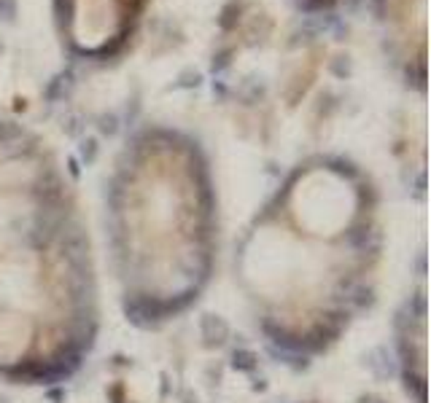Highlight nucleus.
Returning <instances> with one entry per match:
<instances>
[{
	"label": "nucleus",
	"mask_w": 431,
	"mask_h": 403,
	"mask_svg": "<svg viewBox=\"0 0 431 403\" xmlns=\"http://www.w3.org/2000/svg\"><path fill=\"white\" fill-rule=\"evenodd\" d=\"M81 237L76 205L44 148L0 129V261Z\"/></svg>",
	"instance_id": "3"
},
{
	"label": "nucleus",
	"mask_w": 431,
	"mask_h": 403,
	"mask_svg": "<svg viewBox=\"0 0 431 403\" xmlns=\"http://www.w3.org/2000/svg\"><path fill=\"white\" fill-rule=\"evenodd\" d=\"M68 30L81 51H106L124 38L140 0H65Z\"/></svg>",
	"instance_id": "4"
},
{
	"label": "nucleus",
	"mask_w": 431,
	"mask_h": 403,
	"mask_svg": "<svg viewBox=\"0 0 431 403\" xmlns=\"http://www.w3.org/2000/svg\"><path fill=\"white\" fill-rule=\"evenodd\" d=\"M108 258L127 320L156 328L186 314L213 280L218 221L197 148L149 134L124 156L108 196Z\"/></svg>",
	"instance_id": "2"
},
{
	"label": "nucleus",
	"mask_w": 431,
	"mask_h": 403,
	"mask_svg": "<svg viewBox=\"0 0 431 403\" xmlns=\"http://www.w3.org/2000/svg\"><path fill=\"white\" fill-rule=\"evenodd\" d=\"M380 234L358 180L335 165L296 172L235 248L232 271L262 336L289 358H316L370 307Z\"/></svg>",
	"instance_id": "1"
},
{
	"label": "nucleus",
	"mask_w": 431,
	"mask_h": 403,
	"mask_svg": "<svg viewBox=\"0 0 431 403\" xmlns=\"http://www.w3.org/2000/svg\"><path fill=\"white\" fill-rule=\"evenodd\" d=\"M388 16L399 27L404 41H418V49L426 46V0H388Z\"/></svg>",
	"instance_id": "5"
}]
</instances>
